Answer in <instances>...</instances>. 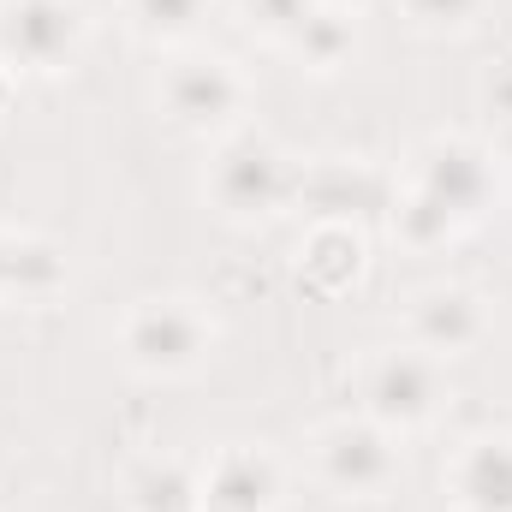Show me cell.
<instances>
[{"label": "cell", "instance_id": "ffe728a7", "mask_svg": "<svg viewBox=\"0 0 512 512\" xmlns=\"http://www.w3.org/2000/svg\"><path fill=\"white\" fill-rule=\"evenodd\" d=\"M12 102H18V78H12V72L0 66V120L12 114Z\"/></svg>", "mask_w": 512, "mask_h": 512}, {"label": "cell", "instance_id": "4fadbf2b", "mask_svg": "<svg viewBox=\"0 0 512 512\" xmlns=\"http://www.w3.org/2000/svg\"><path fill=\"white\" fill-rule=\"evenodd\" d=\"M286 54L298 60V72L334 78L358 60V12H334V6H310V18L286 36Z\"/></svg>", "mask_w": 512, "mask_h": 512}, {"label": "cell", "instance_id": "2e32d148", "mask_svg": "<svg viewBox=\"0 0 512 512\" xmlns=\"http://www.w3.org/2000/svg\"><path fill=\"white\" fill-rule=\"evenodd\" d=\"M215 0H126V30L149 48H185L209 24Z\"/></svg>", "mask_w": 512, "mask_h": 512}, {"label": "cell", "instance_id": "8992f818", "mask_svg": "<svg viewBox=\"0 0 512 512\" xmlns=\"http://www.w3.org/2000/svg\"><path fill=\"white\" fill-rule=\"evenodd\" d=\"M155 102L161 114L191 137H227V131L245 126V108H251V78L239 60L227 54H203V48H185L161 66V84H155Z\"/></svg>", "mask_w": 512, "mask_h": 512}, {"label": "cell", "instance_id": "3957f363", "mask_svg": "<svg viewBox=\"0 0 512 512\" xmlns=\"http://www.w3.org/2000/svg\"><path fill=\"white\" fill-rule=\"evenodd\" d=\"M405 185L429 191L465 233L507 203V161L483 131H429L405 155Z\"/></svg>", "mask_w": 512, "mask_h": 512}, {"label": "cell", "instance_id": "e0dca14e", "mask_svg": "<svg viewBox=\"0 0 512 512\" xmlns=\"http://www.w3.org/2000/svg\"><path fill=\"white\" fill-rule=\"evenodd\" d=\"M399 12L423 30V36H465L483 24L489 0H399Z\"/></svg>", "mask_w": 512, "mask_h": 512}, {"label": "cell", "instance_id": "8fae6325", "mask_svg": "<svg viewBox=\"0 0 512 512\" xmlns=\"http://www.w3.org/2000/svg\"><path fill=\"white\" fill-rule=\"evenodd\" d=\"M364 268H370V239H364V227L346 221V215H322V221L298 239V274H304V286H316V292H328V298L352 292V286L364 280Z\"/></svg>", "mask_w": 512, "mask_h": 512}, {"label": "cell", "instance_id": "d6986e66", "mask_svg": "<svg viewBox=\"0 0 512 512\" xmlns=\"http://www.w3.org/2000/svg\"><path fill=\"white\" fill-rule=\"evenodd\" d=\"M477 102H483V114H495L501 126H512V60H495L477 78Z\"/></svg>", "mask_w": 512, "mask_h": 512}, {"label": "cell", "instance_id": "ac0fdd59", "mask_svg": "<svg viewBox=\"0 0 512 512\" xmlns=\"http://www.w3.org/2000/svg\"><path fill=\"white\" fill-rule=\"evenodd\" d=\"M239 18L251 24L262 42H274V48H286V36L310 18V0H239Z\"/></svg>", "mask_w": 512, "mask_h": 512}, {"label": "cell", "instance_id": "7402d4cb", "mask_svg": "<svg viewBox=\"0 0 512 512\" xmlns=\"http://www.w3.org/2000/svg\"><path fill=\"white\" fill-rule=\"evenodd\" d=\"M310 6H334V12H364L370 0H310Z\"/></svg>", "mask_w": 512, "mask_h": 512}, {"label": "cell", "instance_id": "7a4b0ae2", "mask_svg": "<svg viewBox=\"0 0 512 512\" xmlns=\"http://www.w3.org/2000/svg\"><path fill=\"white\" fill-rule=\"evenodd\" d=\"M298 179L304 167L268 137V131H227L209 149L203 167V203L227 221V227H268L280 209L298 203Z\"/></svg>", "mask_w": 512, "mask_h": 512}, {"label": "cell", "instance_id": "9a60e30c", "mask_svg": "<svg viewBox=\"0 0 512 512\" xmlns=\"http://www.w3.org/2000/svg\"><path fill=\"white\" fill-rule=\"evenodd\" d=\"M66 292V251L42 233H12L6 262V304H48Z\"/></svg>", "mask_w": 512, "mask_h": 512}, {"label": "cell", "instance_id": "6da1fadb", "mask_svg": "<svg viewBox=\"0 0 512 512\" xmlns=\"http://www.w3.org/2000/svg\"><path fill=\"white\" fill-rule=\"evenodd\" d=\"M221 346V322L191 292H143L114 322V352L143 382H185Z\"/></svg>", "mask_w": 512, "mask_h": 512}, {"label": "cell", "instance_id": "5bb4252c", "mask_svg": "<svg viewBox=\"0 0 512 512\" xmlns=\"http://www.w3.org/2000/svg\"><path fill=\"white\" fill-rule=\"evenodd\" d=\"M387 227H393V239L411 256L453 251V245L465 239V227H459L429 191H417V185H405V179H399V191H393V203H387Z\"/></svg>", "mask_w": 512, "mask_h": 512}, {"label": "cell", "instance_id": "277c9868", "mask_svg": "<svg viewBox=\"0 0 512 512\" xmlns=\"http://www.w3.org/2000/svg\"><path fill=\"white\" fill-rule=\"evenodd\" d=\"M453 399V382H447V364L417 352V346H376L364 364H358V411L370 423L393 429L399 441L405 435H423L441 423Z\"/></svg>", "mask_w": 512, "mask_h": 512}, {"label": "cell", "instance_id": "ba28073f", "mask_svg": "<svg viewBox=\"0 0 512 512\" xmlns=\"http://www.w3.org/2000/svg\"><path fill=\"white\" fill-rule=\"evenodd\" d=\"M399 328H405V346L453 364V358H465V352H477L489 340L495 316H489V298L483 292L441 280V286H423V292L405 298V322Z\"/></svg>", "mask_w": 512, "mask_h": 512}, {"label": "cell", "instance_id": "30bf717a", "mask_svg": "<svg viewBox=\"0 0 512 512\" xmlns=\"http://www.w3.org/2000/svg\"><path fill=\"white\" fill-rule=\"evenodd\" d=\"M453 512H512V429L465 435L441 471Z\"/></svg>", "mask_w": 512, "mask_h": 512}, {"label": "cell", "instance_id": "52a82bcc", "mask_svg": "<svg viewBox=\"0 0 512 512\" xmlns=\"http://www.w3.org/2000/svg\"><path fill=\"white\" fill-rule=\"evenodd\" d=\"M90 42L84 0H0V66L12 78H60Z\"/></svg>", "mask_w": 512, "mask_h": 512}, {"label": "cell", "instance_id": "9c48e42d", "mask_svg": "<svg viewBox=\"0 0 512 512\" xmlns=\"http://www.w3.org/2000/svg\"><path fill=\"white\" fill-rule=\"evenodd\" d=\"M280 507H286V465L268 447L233 441V447H215L197 465V512H280Z\"/></svg>", "mask_w": 512, "mask_h": 512}, {"label": "cell", "instance_id": "44dd1931", "mask_svg": "<svg viewBox=\"0 0 512 512\" xmlns=\"http://www.w3.org/2000/svg\"><path fill=\"white\" fill-rule=\"evenodd\" d=\"M6 262H12V233L0 227V304H6Z\"/></svg>", "mask_w": 512, "mask_h": 512}, {"label": "cell", "instance_id": "7c38bea8", "mask_svg": "<svg viewBox=\"0 0 512 512\" xmlns=\"http://www.w3.org/2000/svg\"><path fill=\"white\" fill-rule=\"evenodd\" d=\"M126 512H197V465L179 453H143L120 477Z\"/></svg>", "mask_w": 512, "mask_h": 512}, {"label": "cell", "instance_id": "5b68a950", "mask_svg": "<svg viewBox=\"0 0 512 512\" xmlns=\"http://www.w3.org/2000/svg\"><path fill=\"white\" fill-rule=\"evenodd\" d=\"M304 459H310V477L328 495H340V501H382L405 477L399 435L382 429V423H370L364 411L316 423L310 441H304Z\"/></svg>", "mask_w": 512, "mask_h": 512}]
</instances>
